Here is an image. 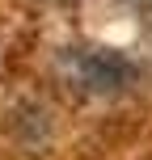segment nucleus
Returning <instances> with one entry per match:
<instances>
[{
	"label": "nucleus",
	"mask_w": 152,
	"mask_h": 160,
	"mask_svg": "<svg viewBox=\"0 0 152 160\" xmlns=\"http://www.w3.org/2000/svg\"><path fill=\"white\" fill-rule=\"evenodd\" d=\"M80 80L89 88H118L131 80V63L118 59L114 51H93V55L80 59Z\"/></svg>",
	"instance_id": "nucleus-1"
}]
</instances>
